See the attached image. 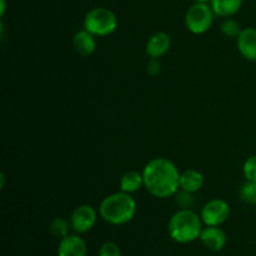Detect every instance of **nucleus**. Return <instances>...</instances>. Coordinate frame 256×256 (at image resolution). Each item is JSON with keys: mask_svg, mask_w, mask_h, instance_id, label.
Wrapping results in <instances>:
<instances>
[{"mask_svg": "<svg viewBox=\"0 0 256 256\" xmlns=\"http://www.w3.org/2000/svg\"><path fill=\"white\" fill-rule=\"evenodd\" d=\"M144 186L158 199L174 196L180 190V172L176 165L166 158H155L142 170Z\"/></svg>", "mask_w": 256, "mask_h": 256, "instance_id": "f257e3e1", "label": "nucleus"}, {"mask_svg": "<svg viewBox=\"0 0 256 256\" xmlns=\"http://www.w3.org/2000/svg\"><path fill=\"white\" fill-rule=\"evenodd\" d=\"M100 216L112 225H125L136 214V202L132 194L124 192H112L102 200L99 206Z\"/></svg>", "mask_w": 256, "mask_h": 256, "instance_id": "f03ea898", "label": "nucleus"}, {"mask_svg": "<svg viewBox=\"0 0 256 256\" xmlns=\"http://www.w3.org/2000/svg\"><path fill=\"white\" fill-rule=\"evenodd\" d=\"M202 216L192 209H180L169 220L168 232L170 238L179 244H188L199 239L202 232Z\"/></svg>", "mask_w": 256, "mask_h": 256, "instance_id": "7ed1b4c3", "label": "nucleus"}, {"mask_svg": "<svg viewBox=\"0 0 256 256\" xmlns=\"http://www.w3.org/2000/svg\"><path fill=\"white\" fill-rule=\"evenodd\" d=\"M116 15L108 8H94L84 18V29L94 36H108L116 30Z\"/></svg>", "mask_w": 256, "mask_h": 256, "instance_id": "20e7f679", "label": "nucleus"}, {"mask_svg": "<svg viewBox=\"0 0 256 256\" xmlns=\"http://www.w3.org/2000/svg\"><path fill=\"white\" fill-rule=\"evenodd\" d=\"M214 12L206 2H195L185 14V25L192 34H204L214 22Z\"/></svg>", "mask_w": 256, "mask_h": 256, "instance_id": "39448f33", "label": "nucleus"}, {"mask_svg": "<svg viewBox=\"0 0 256 256\" xmlns=\"http://www.w3.org/2000/svg\"><path fill=\"white\" fill-rule=\"evenodd\" d=\"M205 226H220L230 216V206L225 200L212 199L204 205L200 212Z\"/></svg>", "mask_w": 256, "mask_h": 256, "instance_id": "423d86ee", "label": "nucleus"}, {"mask_svg": "<svg viewBox=\"0 0 256 256\" xmlns=\"http://www.w3.org/2000/svg\"><path fill=\"white\" fill-rule=\"evenodd\" d=\"M98 214L95 209L90 205H80L72 210L70 215V225L72 230L76 234H85L90 232L96 224Z\"/></svg>", "mask_w": 256, "mask_h": 256, "instance_id": "0eeeda50", "label": "nucleus"}, {"mask_svg": "<svg viewBox=\"0 0 256 256\" xmlns=\"http://www.w3.org/2000/svg\"><path fill=\"white\" fill-rule=\"evenodd\" d=\"M58 256H86L88 245L80 234H69L60 239L58 245Z\"/></svg>", "mask_w": 256, "mask_h": 256, "instance_id": "6e6552de", "label": "nucleus"}, {"mask_svg": "<svg viewBox=\"0 0 256 256\" xmlns=\"http://www.w3.org/2000/svg\"><path fill=\"white\" fill-rule=\"evenodd\" d=\"M200 242L210 252H222L228 242L226 234L220 226H206L202 229Z\"/></svg>", "mask_w": 256, "mask_h": 256, "instance_id": "1a4fd4ad", "label": "nucleus"}, {"mask_svg": "<svg viewBox=\"0 0 256 256\" xmlns=\"http://www.w3.org/2000/svg\"><path fill=\"white\" fill-rule=\"evenodd\" d=\"M170 48H172L170 35L165 32H158L149 38L145 45V52L149 58L159 59L169 52Z\"/></svg>", "mask_w": 256, "mask_h": 256, "instance_id": "9d476101", "label": "nucleus"}, {"mask_svg": "<svg viewBox=\"0 0 256 256\" xmlns=\"http://www.w3.org/2000/svg\"><path fill=\"white\" fill-rule=\"evenodd\" d=\"M238 50L244 59L256 62V29L245 28L236 38Z\"/></svg>", "mask_w": 256, "mask_h": 256, "instance_id": "9b49d317", "label": "nucleus"}, {"mask_svg": "<svg viewBox=\"0 0 256 256\" xmlns=\"http://www.w3.org/2000/svg\"><path fill=\"white\" fill-rule=\"evenodd\" d=\"M72 46H74L75 52L82 56H90L94 54L95 49H96L95 36L88 30H80L72 38Z\"/></svg>", "mask_w": 256, "mask_h": 256, "instance_id": "f8f14e48", "label": "nucleus"}, {"mask_svg": "<svg viewBox=\"0 0 256 256\" xmlns=\"http://www.w3.org/2000/svg\"><path fill=\"white\" fill-rule=\"evenodd\" d=\"M204 175L195 169H186L180 174V190L198 192L204 186Z\"/></svg>", "mask_w": 256, "mask_h": 256, "instance_id": "ddd939ff", "label": "nucleus"}, {"mask_svg": "<svg viewBox=\"0 0 256 256\" xmlns=\"http://www.w3.org/2000/svg\"><path fill=\"white\" fill-rule=\"evenodd\" d=\"M244 0H210V6L215 15L222 18H232L242 6Z\"/></svg>", "mask_w": 256, "mask_h": 256, "instance_id": "4468645a", "label": "nucleus"}, {"mask_svg": "<svg viewBox=\"0 0 256 256\" xmlns=\"http://www.w3.org/2000/svg\"><path fill=\"white\" fill-rule=\"evenodd\" d=\"M144 185V178L142 172L140 174L136 170H130L126 172L120 179V190L128 194H134L140 188Z\"/></svg>", "mask_w": 256, "mask_h": 256, "instance_id": "2eb2a0df", "label": "nucleus"}, {"mask_svg": "<svg viewBox=\"0 0 256 256\" xmlns=\"http://www.w3.org/2000/svg\"><path fill=\"white\" fill-rule=\"evenodd\" d=\"M70 229H72V225L70 222H68L66 219L62 216H56L50 222L49 230L52 232V235H54L58 239H62V238L68 236L70 234Z\"/></svg>", "mask_w": 256, "mask_h": 256, "instance_id": "dca6fc26", "label": "nucleus"}, {"mask_svg": "<svg viewBox=\"0 0 256 256\" xmlns=\"http://www.w3.org/2000/svg\"><path fill=\"white\" fill-rule=\"evenodd\" d=\"M220 30H222V32L225 36L235 38V39H236L242 29L238 20L232 19V18H226V19L222 22V25H220Z\"/></svg>", "mask_w": 256, "mask_h": 256, "instance_id": "f3484780", "label": "nucleus"}, {"mask_svg": "<svg viewBox=\"0 0 256 256\" xmlns=\"http://www.w3.org/2000/svg\"><path fill=\"white\" fill-rule=\"evenodd\" d=\"M240 199L250 205H256V182H246L240 188Z\"/></svg>", "mask_w": 256, "mask_h": 256, "instance_id": "a211bd4d", "label": "nucleus"}, {"mask_svg": "<svg viewBox=\"0 0 256 256\" xmlns=\"http://www.w3.org/2000/svg\"><path fill=\"white\" fill-rule=\"evenodd\" d=\"M242 172H244V176L246 178V182H256V154L245 160Z\"/></svg>", "mask_w": 256, "mask_h": 256, "instance_id": "6ab92c4d", "label": "nucleus"}, {"mask_svg": "<svg viewBox=\"0 0 256 256\" xmlns=\"http://www.w3.org/2000/svg\"><path fill=\"white\" fill-rule=\"evenodd\" d=\"M176 204L179 205L180 209H192L195 204V199L192 196V192L180 190L176 192Z\"/></svg>", "mask_w": 256, "mask_h": 256, "instance_id": "aec40b11", "label": "nucleus"}, {"mask_svg": "<svg viewBox=\"0 0 256 256\" xmlns=\"http://www.w3.org/2000/svg\"><path fill=\"white\" fill-rule=\"evenodd\" d=\"M98 256H122L120 246L114 242H105L99 249Z\"/></svg>", "mask_w": 256, "mask_h": 256, "instance_id": "412c9836", "label": "nucleus"}, {"mask_svg": "<svg viewBox=\"0 0 256 256\" xmlns=\"http://www.w3.org/2000/svg\"><path fill=\"white\" fill-rule=\"evenodd\" d=\"M160 70H162V64L159 62V60L150 58L149 62H148L146 65L148 74H149L150 76H156V75L160 72Z\"/></svg>", "mask_w": 256, "mask_h": 256, "instance_id": "4be33fe9", "label": "nucleus"}, {"mask_svg": "<svg viewBox=\"0 0 256 256\" xmlns=\"http://www.w3.org/2000/svg\"><path fill=\"white\" fill-rule=\"evenodd\" d=\"M0 4H2V10H0V14H5V0H0Z\"/></svg>", "mask_w": 256, "mask_h": 256, "instance_id": "5701e85b", "label": "nucleus"}, {"mask_svg": "<svg viewBox=\"0 0 256 256\" xmlns=\"http://www.w3.org/2000/svg\"><path fill=\"white\" fill-rule=\"evenodd\" d=\"M195 2H206L208 4V2H210V0H194Z\"/></svg>", "mask_w": 256, "mask_h": 256, "instance_id": "b1692460", "label": "nucleus"}]
</instances>
